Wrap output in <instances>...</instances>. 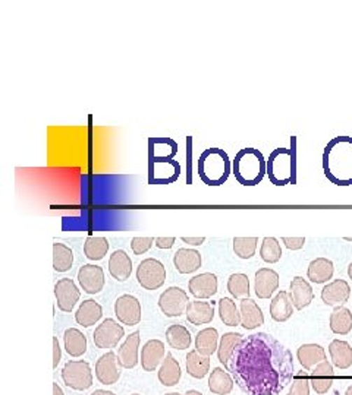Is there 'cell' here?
<instances>
[{
  "label": "cell",
  "mask_w": 352,
  "mask_h": 395,
  "mask_svg": "<svg viewBox=\"0 0 352 395\" xmlns=\"http://www.w3.org/2000/svg\"><path fill=\"white\" fill-rule=\"evenodd\" d=\"M248 395H278L294 376V359L276 338L258 333L244 337L226 368Z\"/></svg>",
  "instance_id": "6da1fadb"
},
{
  "label": "cell",
  "mask_w": 352,
  "mask_h": 395,
  "mask_svg": "<svg viewBox=\"0 0 352 395\" xmlns=\"http://www.w3.org/2000/svg\"><path fill=\"white\" fill-rule=\"evenodd\" d=\"M267 176L274 186L297 185V138L290 136V148L273 150L267 158Z\"/></svg>",
  "instance_id": "7a4b0ae2"
},
{
  "label": "cell",
  "mask_w": 352,
  "mask_h": 395,
  "mask_svg": "<svg viewBox=\"0 0 352 395\" xmlns=\"http://www.w3.org/2000/svg\"><path fill=\"white\" fill-rule=\"evenodd\" d=\"M232 173L242 186H257L267 175V161L262 151L244 148L232 161Z\"/></svg>",
  "instance_id": "3957f363"
},
{
  "label": "cell",
  "mask_w": 352,
  "mask_h": 395,
  "mask_svg": "<svg viewBox=\"0 0 352 395\" xmlns=\"http://www.w3.org/2000/svg\"><path fill=\"white\" fill-rule=\"evenodd\" d=\"M231 173L232 161L220 148H209L198 158V178L207 186H222Z\"/></svg>",
  "instance_id": "277c9868"
},
{
  "label": "cell",
  "mask_w": 352,
  "mask_h": 395,
  "mask_svg": "<svg viewBox=\"0 0 352 395\" xmlns=\"http://www.w3.org/2000/svg\"><path fill=\"white\" fill-rule=\"evenodd\" d=\"M136 281L146 290H159L166 281V268L155 258H147L136 268Z\"/></svg>",
  "instance_id": "5b68a950"
},
{
  "label": "cell",
  "mask_w": 352,
  "mask_h": 395,
  "mask_svg": "<svg viewBox=\"0 0 352 395\" xmlns=\"http://www.w3.org/2000/svg\"><path fill=\"white\" fill-rule=\"evenodd\" d=\"M62 379L66 387L75 391H85L93 385V372L87 361L71 360L62 369Z\"/></svg>",
  "instance_id": "8992f818"
},
{
  "label": "cell",
  "mask_w": 352,
  "mask_h": 395,
  "mask_svg": "<svg viewBox=\"0 0 352 395\" xmlns=\"http://www.w3.org/2000/svg\"><path fill=\"white\" fill-rule=\"evenodd\" d=\"M191 300L185 290L181 287L166 289L159 297V308L167 318H179L187 312V306Z\"/></svg>",
  "instance_id": "52a82bcc"
},
{
  "label": "cell",
  "mask_w": 352,
  "mask_h": 395,
  "mask_svg": "<svg viewBox=\"0 0 352 395\" xmlns=\"http://www.w3.org/2000/svg\"><path fill=\"white\" fill-rule=\"evenodd\" d=\"M125 337V329L115 319H104L94 331L93 341L97 349H115L119 341Z\"/></svg>",
  "instance_id": "ba28073f"
},
{
  "label": "cell",
  "mask_w": 352,
  "mask_h": 395,
  "mask_svg": "<svg viewBox=\"0 0 352 395\" xmlns=\"http://www.w3.org/2000/svg\"><path fill=\"white\" fill-rule=\"evenodd\" d=\"M115 315L122 325L134 326L141 322V303L132 294H124L116 299Z\"/></svg>",
  "instance_id": "9c48e42d"
},
{
  "label": "cell",
  "mask_w": 352,
  "mask_h": 395,
  "mask_svg": "<svg viewBox=\"0 0 352 395\" xmlns=\"http://www.w3.org/2000/svg\"><path fill=\"white\" fill-rule=\"evenodd\" d=\"M55 296L57 306L62 312H72L75 305L80 302L81 292L71 278H62L55 284Z\"/></svg>",
  "instance_id": "30bf717a"
},
{
  "label": "cell",
  "mask_w": 352,
  "mask_h": 395,
  "mask_svg": "<svg viewBox=\"0 0 352 395\" xmlns=\"http://www.w3.org/2000/svg\"><path fill=\"white\" fill-rule=\"evenodd\" d=\"M78 282L87 294H97L104 287V271L99 265H83L78 271Z\"/></svg>",
  "instance_id": "8fae6325"
},
{
  "label": "cell",
  "mask_w": 352,
  "mask_h": 395,
  "mask_svg": "<svg viewBox=\"0 0 352 395\" xmlns=\"http://www.w3.org/2000/svg\"><path fill=\"white\" fill-rule=\"evenodd\" d=\"M119 359L113 352L106 353L99 357L96 363V376L103 385H113L120 379Z\"/></svg>",
  "instance_id": "7c38bea8"
},
{
  "label": "cell",
  "mask_w": 352,
  "mask_h": 395,
  "mask_svg": "<svg viewBox=\"0 0 352 395\" xmlns=\"http://www.w3.org/2000/svg\"><path fill=\"white\" fill-rule=\"evenodd\" d=\"M139 349H140V331L129 334L124 344L118 349V359L120 368L125 369H134L139 365Z\"/></svg>",
  "instance_id": "4fadbf2b"
},
{
  "label": "cell",
  "mask_w": 352,
  "mask_h": 395,
  "mask_svg": "<svg viewBox=\"0 0 352 395\" xmlns=\"http://www.w3.org/2000/svg\"><path fill=\"white\" fill-rule=\"evenodd\" d=\"M218 277L211 273H203L200 275H195L188 282L190 293L197 299H210L218 293Z\"/></svg>",
  "instance_id": "5bb4252c"
},
{
  "label": "cell",
  "mask_w": 352,
  "mask_h": 395,
  "mask_svg": "<svg viewBox=\"0 0 352 395\" xmlns=\"http://www.w3.org/2000/svg\"><path fill=\"white\" fill-rule=\"evenodd\" d=\"M279 289V274L272 268H262L255 273L254 290L258 299H270Z\"/></svg>",
  "instance_id": "9a60e30c"
},
{
  "label": "cell",
  "mask_w": 352,
  "mask_h": 395,
  "mask_svg": "<svg viewBox=\"0 0 352 395\" xmlns=\"http://www.w3.org/2000/svg\"><path fill=\"white\" fill-rule=\"evenodd\" d=\"M351 296V287L345 280H335L321 290V300L328 306H342L345 305Z\"/></svg>",
  "instance_id": "2e32d148"
},
{
  "label": "cell",
  "mask_w": 352,
  "mask_h": 395,
  "mask_svg": "<svg viewBox=\"0 0 352 395\" xmlns=\"http://www.w3.org/2000/svg\"><path fill=\"white\" fill-rule=\"evenodd\" d=\"M202 254L195 249L181 247L174 255V265L179 274H192L202 268Z\"/></svg>",
  "instance_id": "e0dca14e"
},
{
  "label": "cell",
  "mask_w": 352,
  "mask_h": 395,
  "mask_svg": "<svg viewBox=\"0 0 352 395\" xmlns=\"http://www.w3.org/2000/svg\"><path fill=\"white\" fill-rule=\"evenodd\" d=\"M164 344L160 340H148L141 349V366L146 372H155L164 360Z\"/></svg>",
  "instance_id": "ac0fdd59"
},
{
  "label": "cell",
  "mask_w": 352,
  "mask_h": 395,
  "mask_svg": "<svg viewBox=\"0 0 352 395\" xmlns=\"http://www.w3.org/2000/svg\"><path fill=\"white\" fill-rule=\"evenodd\" d=\"M289 290H290L289 292L290 299H293V305L297 310H302L313 302L314 293L310 282L305 278L295 277L293 281H290Z\"/></svg>",
  "instance_id": "d6986e66"
},
{
  "label": "cell",
  "mask_w": 352,
  "mask_h": 395,
  "mask_svg": "<svg viewBox=\"0 0 352 395\" xmlns=\"http://www.w3.org/2000/svg\"><path fill=\"white\" fill-rule=\"evenodd\" d=\"M333 376H335L333 365H332V363H329L328 360H325L311 371L310 384L318 395H323V394L329 392V389L332 388Z\"/></svg>",
  "instance_id": "ffe728a7"
},
{
  "label": "cell",
  "mask_w": 352,
  "mask_h": 395,
  "mask_svg": "<svg viewBox=\"0 0 352 395\" xmlns=\"http://www.w3.org/2000/svg\"><path fill=\"white\" fill-rule=\"evenodd\" d=\"M241 312V326L251 331L265 324V315L260 306L253 299H244L239 305Z\"/></svg>",
  "instance_id": "44dd1931"
},
{
  "label": "cell",
  "mask_w": 352,
  "mask_h": 395,
  "mask_svg": "<svg viewBox=\"0 0 352 395\" xmlns=\"http://www.w3.org/2000/svg\"><path fill=\"white\" fill-rule=\"evenodd\" d=\"M214 305L216 302H200L191 300L187 306V319L192 325H206L214 318Z\"/></svg>",
  "instance_id": "7402d4cb"
},
{
  "label": "cell",
  "mask_w": 352,
  "mask_h": 395,
  "mask_svg": "<svg viewBox=\"0 0 352 395\" xmlns=\"http://www.w3.org/2000/svg\"><path fill=\"white\" fill-rule=\"evenodd\" d=\"M109 273L116 280L124 282L132 274V261L125 250H115L109 258Z\"/></svg>",
  "instance_id": "603a6c76"
},
{
  "label": "cell",
  "mask_w": 352,
  "mask_h": 395,
  "mask_svg": "<svg viewBox=\"0 0 352 395\" xmlns=\"http://www.w3.org/2000/svg\"><path fill=\"white\" fill-rule=\"evenodd\" d=\"M294 315V305L290 294L285 290H279L278 294L272 299L270 316L273 321L285 322Z\"/></svg>",
  "instance_id": "cb8c5ba5"
},
{
  "label": "cell",
  "mask_w": 352,
  "mask_h": 395,
  "mask_svg": "<svg viewBox=\"0 0 352 395\" xmlns=\"http://www.w3.org/2000/svg\"><path fill=\"white\" fill-rule=\"evenodd\" d=\"M297 357L301 363V366L305 371H313L317 365H320L321 361L328 360L325 349L318 344H304V345H301L298 352H297Z\"/></svg>",
  "instance_id": "d4e9b609"
},
{
  "label": "cell",
  "mask_w": 352,
  "mask_h": 395,
  "mask_svg": "<svg viewBox=\"0 0 352 395\" xmlns=\"http://www.w3.org/2000/svg\"><path fill=\"white\" fill-rule=\"evenodd\" d=\"M103 316L101 306L93 299H87L80 305L78 310L75 313V321L78 325H83L84 328H90L96 325Z\"/></svg>",
  "instance_id": "484cf974"
},
{
  "label": "cell",
  "mask_w": 352,
  "mask_h": 395,
  "mask_svg": "<svg viewBox=\"0 0 352 395\" xmlns=\"http://www.w3.org/2000/svg\"><path fill=\"white\" fill-rule=\"evenodd\" d=\"M181 375L182 371L179 361L171 353H167L157 373L160 384L163 387H175L181 381Z\"/></svg>",
  "instance_id": "4316f807"
},
{
  "label": "cell",
  "mask_w": 352,
  "mask_h": 395,
  "mask_svg": "<svg viewBox=\"0 0 352 395\" xmlns=\"http://www.w3.org/2000/svg\"><path fill=\"white\" fill-rule=\"evenodd\" d=\"M219 333L216 328H204L195 337V350L202 356L210 357L219 349Z\"/></svg>",
  "instance_id": "83f0119b"
},
{
  "label": "cell",
  "mask_w": 352,
  "mask_h": 395,
  "mask_svg": "<svg viewBox=\"0 0 352 395\" xmlns=\"http://www.w3.org/2000/svg\"><path fill=\"white\" fill-rule=\"evenodd\" d=\"M335 273L333 262L328 258H317L310 262L307 277L314 284H323L328 282Z\"/></svg>",
  "instance_id": "f1b7e54d"
},
{
  "label": "cell",
  "mask_w": 352,
  "mask_h": 395,
  "mask_svg": "<svg viewBox=\"0 0 352 395\" xmlns=\"http://www.w3.org/2000/svg\"><path fill=\"white\" fill-rule=\"evenodd\" d=\"M329 325L332 333L338 336H346L352 331V313L344 306H336L330 313Z\"/></svg>",
  "instance_id": "f546056e"
},
{
  "label": "cell",
  "mask_w": 352,
  "mask_h": 395,
  "mask_svg": "<svg viewBox=\"0 0 352 395\" xmlns=\"http://www.w3.org/2000/svg\"><path fill=\"white\" fill-rule=\"evenodd\" d=\"M329 353L333 365L339 369H348L352 366V347L342 340H333L329 345Z\"/></svg>",
  "instance_id": "4dcf8cb0"
},
{
  "label": "cell",
  "mask_w": 352,
  "mask_h": 395,
  "mask_svg": "<svg viewBox=\"0 0 352 395\" xmlns=\"http://www.w3.org/2000/svg\"><path fill=\"white\" fill-rule=\"evenodd\" d=\"M209 389L216 395H229L234 389V378L222 368H214L209 378Z\"/></svg>",
  "instance_id": "1f68e13d"
},
{
  "label": "cell",
  "mask_w": 352,
  "mask_h": 395,
  "mask_svg": "<svg viewBox=\"0 0 352 395\" xmlns=\"http://www.w3.org/2000/svg\"><path fill=\"white\" fill-rule=\"evenodd\" d=\"M65 350L72 357H80L87 352V337L80 329L69 328L64 334Z\"/></svg>",
  "instance_id": "d6a6232c"
},
{
  "label": "cell",
  "mask_w": 352,
  "mask_h": 395,
  "mask_svg": "<svg viewBox=\"0 0 352 395\" xmlns=\"http://www.w3.org/2000/svg\"><path fill=\"white\" fill-rule=\"evenodd\" d=\"M166 341L175 350H187L191 345V333L183 325H171L166 329Z\"/></svg>",
  "instance_id": "836d02e7"
},
{
  "label": "cell",
  "mask_w": 352,
  "mask_h": 395,
  "mask_svg": "<svg viewBox=\"0 0 352 395\" xmlns=\"http://www.w3.org/2000/svg\"><path fill=\"white\" fill-rule=\"evenodd\" d=\"M242 338L244 337L239 333H226L220 338L219 349H218V359H219V361L222 363L225 368H227L229 360H231L235 349L239 345Z\"/></svg>",
  "instance_id": "e575fe53"
},
{
  "label": "cell",
  "mask_w": 352,
  "mask_h": 395,
  "mask_svg": "<svg viewBox=\"0 0 352 395\" xmlns=\"http://www.w3.org/2000/svg\"><path fill=\"white\" fill-rule=\"evenodd\" d=\"M210 371V357L202 356L197 350L187 354V372L195 379H203Z\"/></svg>",
  "instance_id": "d590c367"
},
{
  "label": "cell",
  "mask_w": 352,
  "mask_h": 395,
  "mask_svg": "<svg viewBox=\"0 0 352 395\" xmlns=\"http://www.w3.org/2000/svg\"><path fill=\"white\" fill-rule=\"evenodd\" d=\"M219 316L226 326L241 325V312L231 297H222L219 302Z\"/></svg>",
  "instance_id": "8d00e7d4"
},
{
  "label": "cell",
  "mask_w": 352,
  "mask_h": 395,
  "mask_svg": "<svg viewBox=\"0 0 352 395\" xmlns=\"http://www.w3.org/2000/svg\"><path fill=\"white\" fill-rule=\"evenodd\" d=\"M73 252L64 243L53 245V268L57 273H66L72 268Z\"/></svg>",
  "instance_id": "74e56055"
},
{
  "label": "cell",
  "mask_w": 352,
  "mask_h": 395,
  "mask_svg": "<svg viewBox=\"0 0 352 395\" xmlns=\"http://www.w3.org/2000/svg\"><path fill=\"white\" fill-rule=\"evenodd\" d=\"M107 250H109V240L106 237L90 236L84 243V254L90 261H101Z\"/></svg>",
  "instance_id": "f35d334b"
},
{
  "label": "cell",
  "mask_w": 352,
  "mask_h": 395,
  "mask_svg": "<svg viewBox=\"0 0 352 395\" xmlns=\"http://www.w3.org/2000/svg\"><path fill=\"white\" fill-rule=\"evenodd\" d=\"M227 292L231 293L232 297L244 300V299H250V280L248 275L242 274V273H237L232 274L227 280Z\"/></svg>",
  "instance_id": "ab89813d"
},
{
  "label": "cell",
  "mask_w": 352,
  "mask_h": 395,
  "mask_svg": "<svg viewBox=\"0 0 352 395\" xmlns=\"http://www.w3.org/2000/svg\"><path fill=\"white\" fill-rule=\"evenodd\" d=\"M260 257L267 264H276L282 258V247L278 239L274 237H265L262 249H260Z\"/></svg>",
  "instance_id": "60d3db41"
},
{
  "label": "cell",
  "mask_w": 352,
  "mask_h": 395,
  "mask_svg": "<svg viewBox=\"0 0 352 395\" xmlns=\"http://www.w3.org/2000/svg\"><path fill=\"white\" fill-rule=\"evenodd\" d=\"M258 239L257 237H235L234 252L241 259H251L255 255Z\"/></svg>",
  "instance_id": "b9f144b4"
},
{
  "label": "cell",
  "mask_w": 352,
  "mask_h": 395,
  "mask_svg": "<svg viewBox=\"0 0 352 395\" xmlns=\"http://www.w3.org/2000/svg\"><path fill=\"white\" fill-rule=\"evenodd\" d=\"M310 381L307 375L304 372H300L295 378H294V384L290 385V389L288 392V395H310Z\"/></svg>",
  "instance_id": "7bdbcfd3"
},
{
  "label": "cell",
  "mask_w": 352,
  "mask_h": 395,
  "mask_svg": "<svg viewBox=\"0 0 352 395\" xmlns=\"http://www.w3.org/2000/svg\"><path fill=\"white\" fill-rule=\"evenodd\" d=\"M156 243L155 237H134L131 242V249L135 255H144Z\"/></svg>",
  "instance_id": "ee69618b"
},
{
  "label": "cell",
  "mask_w": 352,
  "mask_h": 395,
  "mask_svg": "<svg viewBox=\"0 0 352 395\" xmlns=\"http://www.w3.org/2000/svg\"><path fill=\"white\" fill-rule=\"evenodd\" d=\"M282 242L290 250H300L305 245V237H282Z\"/></svg>",
  "instance_id": "f6af8a7d"
},
{
  "label": "cell",
  "mask_w": 352,
  "mask_h": 395,
  "mask_svg": "<svg viewBox=\"0 0 352 395\" xmlns=\"http://www.w3.org/2000/svg\"><path fill=\"white\" fill-rule=\"evenodd\" d=\"M175 242H176L175 237H156V243L155 245L159 249H171V247H174Z\"/></svg>",
  "instance_id": "bcb514c9"
},
{
  "label": "cell",
  "mask_w": 352,
  "mask_h": 395,
  "mask_svg": "<svg viewBox=\"0 0 352 395\" xmlns=\"http://www.w3.org/2000/svg\"><path fill=\"white\" fill-rule=\"evenodd\" d=\"M60 359H62V350H60L57 337H53V369L59 366Z\"/></svg>",
  "instance_id": "7dc6e473"
},
{
  "label": "cell",
  "mask_w": 352,
  "mask_h": 395,
  "mask_svg": "<svg viewBox=\"0 0 352 395\" xmlns=\"http://www.w3.org/2000/svg\"><path fill=\"white\" fill-rule=\"evenodd\" d=\"M181 240L191 246H202L206 242V237H181Z\"/></svg>",
  "instance_id": "c3c4849f"
},
{
  "label": "cell",
  "mask_w": 352,
  "mask_h": 395,
  "mask_svg": "<svg viewBox=\"0 0 352 395\" xmlns=\"http://www.w3.org/2000/svg\"><path fill=\"white\" fill-rule=\"evenodd\" d=\"M91 395H116V394L112 391H106V389H96Z\"/></svg>",
  "instance_id": "681fc988"
},
{
  "label": "cell",
  "mask_w": 352,
  "mask_h": 395,
  "mask_svg": "<svg viewBox=\"0 0 352 395\" xmlns=\"http://www.w3.org/2000/svg\"><path fill=\"white\" fill-rule=\"evenodd\" d=\"M53 395H65V394L57 384H53Z\"/></svg>",
  "instance_id": "f907efd6"
},
{
  "label": "cell",
  "mask_w": 352,
  "mask_h": 395,
  "mask_svg": "<svg viewBox=\"0 0 352 395\" xmlns=\"http://www.w3.org/2000/svg\"><path fill=\"white\" fill-rule=\"evenodd\" d=\"M185 395H203L200 391H195V389H190Z\"/></svg>",
  "instance_id": "816d5d0a"
},
{
  "label": "cell",
  "mask_w": 352,
  "mask_h": 395,
  "mask_svg": "<svg viewBox=\"0 0 352 395\" xmlns=\"http://www.w3.org/2000/svg\"><path fill=\"white\" fill-rule=\"evenodd\" d=\"M348 275H349V278L352 280V262H351L349 266H348Z\"/></svg>",
  "instance_id": "f5cc1de1"
},
{
  "label": "cell",
  "mask_w": 352,
  "mask_h": 395,
  "mask_svg": "<svg viewBox=\"0 0 352 395\" xmlns=\"http://www.w3.org/2000/svg\"><path fill=\"white\" fill-rule=\"evenodd\" d=\"M345 395H352V385H351V387H348V389H346Z\"/></svg>",
  "instance_id": "db71d44e"
},
{
  "label": "cell",
  "mask_w": 352,
  "mask_h": 395,
  "mask_svg": "<svg viewBox=\"0 0 352 395\" xmlns=\"http://www.w3.org/2000/svg\"><path fill=\"white\" fill-rule=\"evenodd\" d=\"M164 395H182V394H178V392H171V394H164Z\"/></svg>",
  "instance_id": "11a10c76"
},
{
  "label": "cell",
  "mask_w": 352,
  "mask_h": 395,
  "mask_svg": "<svg viewBox=\"0 0 352 395\" xmlns=\"http://www.w3.org/2000/svg\"><path fill=\"white\" fill-rule=\"evenodd\" d=\"M131 395H140V394H131Z\"/></svg>",
  "instance_id": "9f6ffc18"
}]
</instances>
